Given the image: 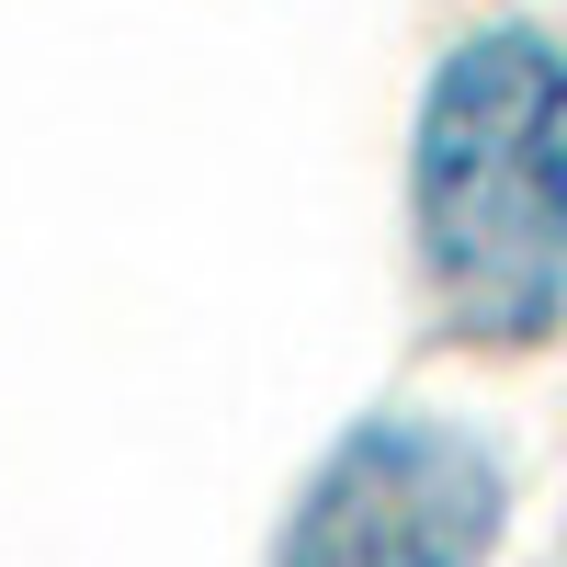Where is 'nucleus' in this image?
<instances>
[{
	"mask_svg": "<svg viewBox=\"0 0 567 567\" xmlns=\"http://www.w3.org/2000/svg\"><path fill=\"white\" fill-rule=\"evenodd\" d=\"M511 523V477L465 420L374 409L318 454L284 523V567H488Z\"/></svg>",
	"mask_w": 567,
	"mask_h": 567,
	"instance_id": "obj_2",
	"label": "nucleus"
},
{
	"mask_svg": "<svg viewBox=\"0 0 567 567\" xmlns=\"http://www.w3.org/2000/svg\"><path fill=\"white\" fill-rule=\"evenodd\" d=\"M409 239L454 341L534 352L567 329V45L488 23L420 91Z\"/></svg>",
	"mask_w": 567,
	"mask_h": 567,
	"instance_id": "obj_1",
	"label": "nucleus"
}]
</instances>
